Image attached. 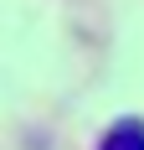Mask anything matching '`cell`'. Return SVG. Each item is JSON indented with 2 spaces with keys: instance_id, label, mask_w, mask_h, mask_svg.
I'll list each match as a JSON object with an SVG mask.
<instances>
[{
  "instance_id": "cell-1",
  "label": "cell",
  "mask_w": 144,
  "mask_h": 150,
  "mask_svg": "<svg viewBox=\"0 0 144 150\" xmlns=\"http://www.w3.org/2000/svg\"><path fill=\"white\" fill-rule=\"evenodd\" d=\"M98 150H144V119H113L103 129Z\"/></svg>"
}]
</instances>
